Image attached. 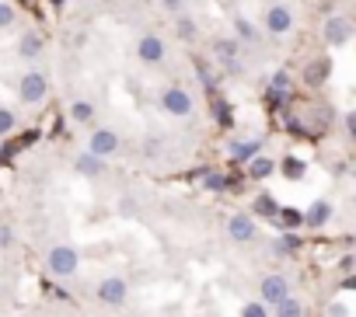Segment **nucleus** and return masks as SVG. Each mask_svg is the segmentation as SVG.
Masks as SVG:
<instances>
[{"label":"nucleus","mask_w":356,"mask_h":317,"mask_svg":"<svg viewBox=\"0 0 356 317\" xmlns=\"http://www.w3.org/2000/svg\"><path fill=\"white\" fill-rule=\"evenodd\" d=\"M157 108L168 119H189V115H196V94L186 84H164L157 91Z\"/></svg>","instance_id":"f257e3e1"},{"label":"nucleus","mask_w":356,"mask_h":317,"mask_svg":"<svg viewBox=\"0 0 356 317\" xmlns=\"http://www.w3.org/2000/svg\"><path fill=\"white\" fill-rule=\"evenodd\" d=\"M42 262H46V272L56 279H70L81 272V251L74 244H49Z\"/></svg>","instance_id":"f03ea898"},{"label":"nucleus","mask_w":356,"mask_h":317,"mask_svg":"<svg viewBox=\"0 0 356 317\" xmlns=\"http://www.w3.org/2000/svg\"><path fill=\"white\" fill-rule=\"evenodd\" d=\"M15 94H18V101L22 105H29V108H35V105H42L46 98H49V77L42 74V70H25L18 80H15Z\"/></svg>","instance_id":"7ed1b4c3"},{"label":"nucleus","mask_w":356,"mask_h":317,"mask_svg":"<svg viewBox=\"0 0 356 317\" xmlns=\"http://www.w3.org/2000/svg\"><path fill=\"white\" fill-rule=\"evenodd\" d=\"M84 150L95 153V157H102V161H108V157H115V153L122 150V136H119L115 126H95V129L88 132Z\"/></svg>","instance_id":"20e7f679"},{"label":"nucleus","mask_w":356,"mask_h":317,"mask_svg":"<svg viewBox=\"0 0 356 317\" xmlns=\"http://www.w3.org/2000/svg\"><path fill=\"white\" fill-rule=\"evenodd\" d=\"M262 35H269V39H286L290 32H293V11L286 8V4H266V11H262Z\"/></svg>","instance_id":"39448f33"},{"label":"nucleus","mask_w":356,"mask_h":317,"mask_svg":"<svg viewBox=\"0 0 356 317\" xmlns=\"http://www.w3.org/2000/svg\"><path fill=\"white\" fill-rule=\"evenodd\" d=\"M353 35H356V25H353L349 15H328L325 25H321V39H325L328 49H342V46H349Z\"/></svg>","instance_id":"423d86ee"},{"label":"nucleus","mask_w":356,"mask_h":317,"mask_svg":"<svg viewBox=\"0 0 356 317\" xmlns=\"http://www.w3.org/2000/svg\"><path fill=\"white\" fill-rule=\"evenodd\" d=\"M136 60L143 67H161L168 60V39L161 32H143L136 39Z\"/></svg>","instance_id":"0eeeda50"},{"label":"nucleus","mask_w":356,"mask_h":317,"mask_svg":"<svg viewBox=\"0 0 356 317\" xmlns=\"http://www.w3.org/2000/svg\"><path fill=\"white\" fill-rule=\"evenodd\" d=\"M95 300H98L102 307H122V303L129 300V282H126L122 275H105V279H98V286H95Z\"/></svg>","instance_id":"6e6552de"},{"label":"nucleus","mask_w":356,"mask_h":317,"mask_svg":"<svg viewBox=\"0 0 356 317\" xmlns=\"http://www.w3.org/2000/svg\"><path fill=\"white\" fill-rule=\"evenodd\" d=\"M283 296H290V279L283 272H269V275L259 279V300L266 307H276Z\"/></svg>","instance_id":"1a4fd4ad"},{"label":"nucleus","mask_w":356,"mask_h":317,"mask_svg":"<svg viewBox=\"0 0 356 317\" xmlns=\"http://www.w3.org/2000/svg\"><path fill=\"white\" fill-rule=\"evenodd\" d=\"M227 237L238 241V244H248L259 237V220L252 213H231L227 216Z\"/></svg>","instance_id":"9d476101"},{"label":"nucleus","mask_w":356,"mask_h":317,"mask_svg":"<svg viewBox=\"0 0 356 317\" xmlns=\"http://www.w3.org/2000/svg\"><path fill=\"white\" fill-rule=\"evenodd\" d=\"M42 49H46V39H42V32H35V28H25L18 39H15V56L18 60H39L42 56Z\"/></svg>","instance_id":"9b49d317"},{"label":"nucleus","mask_w":356,"mask_h":317,"mask_svg":"<svg viewBox=\"0 0 356 317\" xmlns=\"http://www.w3.org/2000/svg\"><path fill=\"white\" fill-rule=\"evenodd\" d=\"M280 161L276 157H269V153H255L252 161H245V175L252 178V182H266V178H273L280 168H276Z\"/></svg>","instance_id":"f8f14e48"},{"label":"nucleus","mask_w":356,"mask_h":317,"mask_svg":"<svg viewBox=\"0 0 356 317\" xmlns=\"http://www.w3.org/2000/svg\"><path fill=\"white\" fill-rule=\"evenodd\" d=\"M70 168H74L81 178H102V175H105V161H102V157H95V153H88V150L74 153Z\"/></svg>","instance_id":"ddd939ff"},{"label":"nucleus","mask_w":356,"mask_h":317,"mask_svg":"<svg viewBox=\"0 0 356 317\" xmlns=\"http://www.w3.org/2000/svg\"><path fill=\"white\" fill-rule=\"evenodd\" d=\"M210 49H213V60L224 63V67H231V63L241 56V42H238L234 35H217V39L210 42Z\"/></svg>","instance_id":"4468645a"},{"label":"nucleus","mask_w":356,"mask_h":317,"mask_svg":"<svg viewBox=\"0 0 356 317\" xmlns=\"http://www.w3.org/2000/svg\"><path fill=\"white\" fill-rule=\"evenodd\" d=\"M332 213H335V209H332V203H328V199H314L300 220H304V227H307V230H321V227H328Z\"/></svg>","instance_id":"2eb2a0df"},{"label":"nucleus","mask_w":356,"mask_h":317,"mask_svg":"<svg viewBox=\"0 0 356 317\" xmlns=\"http://www.w3.org/2000/svg\"><path fill=\"white\" fill-rule=\"evenodd\" d=\"M231 28H234V39H238L241 46H259V42H262V28H259L252 18H245V15H234Z\"/></svg>","instance_id":"dca6fc26"},{"label":"nucleus","mask_w":356,"mask_h":317,"mask_svg":"<svg viewBox=\"0 0 356 317\" xmlns=\"http://www.w3.org/2000/svg\"><path fill=\"white\" fill-rule=\"evenodd\" d=\"M67 115H70L74 126H95V119H98V105H95L91 98H74L70 108H67Z\"/></svg>","instance_id":"f3484780"},{"label":"nucleus","mask_w":356,"mask_h":317,"mask_svg":"<svg viewBox=\"0 0 356 317\" xmlns=\"http://www.w3.org/2000/svg\"><path fill=\"white\" fill-rule=\"evenodd\" d=\"M269 314H273V317H307V303L290 293V296H283L276 307H269Z\"/></svg>","instance_id":"a211bd4d"},{"label":"nucleus","mask_w":356,"mask_h":317,"mask_svg":"<svg viewBox=\"0 0 356 317\" xmlns=\"http://www.w3.org/2000/svg\"><path fill=\"white\" fill-rule=\"evenodd\" d=\"M227 153H231V161H252L255 153H262V139H259V136H252V139H234Z\"/></svg>","instance_id":"6ab92c4d"},{"label":"nucleus","mask_w":356,"mask_h":317,"mask_svg":"<svg viewBox=\"0 0 356 317\" xmlns=\"http://www.w3.org/2000/svg\"><path fill=\"white\" fill-rule=\"evenodd\" d=\"M175 35H178V39H186V42H193V39L200 35L196 18H193V15H186V11H182V15H175Z\"/></svg>","instance_id":"aec40b11"},{"label":"nucleus","mask_w":356,"mask_h":317,"mask_svg":"<svg viewBox=\"0 0 356 317\" xmlns=\"http://www.w3.org/2000/svg\"><path fill=\"white\" fill-rule=\"evenodd\" d=\"M18 25V8L11 4V0H0V32H8Z\"/></svg>","instance_id":"412c9836"},{"label":"nucleus","mask_w":356,"mask_h":317,"mask_svg":"<svg viewBox=\"0 0 356 317\" xmlns=\"http://www.w3.org/2000/svg\"><path fill=\"white\" fill-rule=\"evenodd\" d=\"M297 248H300V241H297L293 234H283V237H276V241H273V255H276V258H286V255H290V251H297Z\"/></svg>","instance_id":"4be33fe9"},{"label":"nucleus","mask_w":356,"mask_h":317,"mask_svg":"<svg viewBox=\"0 0 356 317\" xmlns=\"http://www.w3.org/2000/svg\"><path fill=\"white\" fill-rule=\"evenodd\" d=\"M238 317H273V314H269V307L262 300H245L241 310H238Z\"/></svg>","instance_id":"5701e85b"},{"label":"nucleus","mask_w":356,"mask_h":317,"mask_svg":"<svg viewBox=\"0 0 356 317\" xmlns=\"http://www.w3.org/2000/svg\"><path fill=\"white\" fill-rule=\"evenodd\" d=\"M15 129H18V115H15V108L0 105V136H11Z\"/></svg>","instance_id":"b1692460"},{"label":"nucleus","mask_w":356,"mask_h":317,"mask_svg":"<svg viewBox=\"0 0 356 317\" xmlns=\"http://www.w3.org/2000/svg\"><path fill=\"white\" fill-rule=\"evenodd\" d=\"M252 216H276V203L269 196H259L255 206H252Z\"/></svg>","instance_id":"393cba45"},{"label":"nucleus","mask_w":356,"mask_h":317,"mask_svg":"<svg viewBox=\"0 0 356 317\" xmlns=\"http://www.w3.org/2000/svg\"><path fill=\"white\" fill-rule=\"evenodd\" d=\"M276 168H283V175L290 178V182H297V178H304V161H283V164H276Z\"/></svg>","instance_id":"a878e982"},{"label":"nucleus","mask_w":356,"mask_h":317,"mask_svg":"<svg viewBox=\"0 0 356 317\" xmlns=\"http://www.w3.org/2000/svg\"><path fill=\"white\" fill-rule=\"evenodd\" d=\"M157 4H161V11H168L175 18V15H182L189 8V0H157Z\"/></svg>","instance_id":"bb28decb"},{"label":"nucleus","mask_w":356,"mask_h":317,"mask_svg":"<svg viewBox=\"0 0 356 317\" xmlns=\"http://www.w3.org/2000/svg\"><path fill=\"white\" fill-rule=\"evenodd\" d=\"M342 132H346L349 143L356 139V112H342Z\"/></svg>","instance_id":"cd10ccee"},{"label":"nucleus","mask_w":356,"mask_h":317,"mask_svg":"<svg viewBox=\"0 0 356 317\" xmlns=\"http://www.w3.org/2000/svg\"><path fill=\"white\" fill-rule=\"evenodd\" d=\"M328 317H349L346 303H332V307H328Z\"/></svg>","instance_id":"c85d7f7f"},{"label":"nucleus","mask_w":356,"mask_h":317,"mask_svg":"<svg viewBox=\"0 0 356 317\" xmlns=\"http://www.w3.org/2000/svg\"><path fill=\"white\" fill-rule=\"evenodd\" d=\"M339 268H342V272H349V268H353V255H342V262H339Z\"/></svg>","instance_id":"c756f323"}]
</instances>
